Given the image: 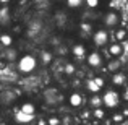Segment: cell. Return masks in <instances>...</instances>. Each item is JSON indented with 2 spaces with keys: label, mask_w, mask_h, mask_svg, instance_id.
I'll list each match as a JSON object with an SVG mask.
<instances>
[{
  "label": "cell",
  "mask_w": 128,
  "mask_h": 125,
  "mask_svg": "<svg viewBox=\"0 0 128 125\" xmlns=\"http://www.w3.org/2000/svg\"><path fill=\"white\" fill-rule=\"evenodd\" d=\"M72 55L75 57V59H78V60H84L86 59V54H88V49H86V46L84 44H81V42H78V44H73L72 46Z\"/></svg>",
  "instance_id": "obj_7"
},
{
  "label": "cell",
  "mask_w": 128,
  "mask_h": 125,
  "mask_svg": "<svg viewBox=\"0 0 128 125\" xmlns=\"http://www.w3.org/2000/svg\"><path fill=\"white\" fill-rule=\"evenodd\" d=\"M68 104L73 107V109H78V107H81L83 104H84V97H83L81 93L73 91V93L68 94Z\"/></svg>",
  "instance_id": "obj_8"
},
{
  "label": "cell",
  "mask_w": 128,
  "mask_h": 125,
  "mask_svg": "<svg viewBox=\"0 0 128 125\" xmlns=\"http://www.w3.org/2000/svg\"><path fill=\"white\" fill-rule=\"evenodd\" d=\"M107 49H109V54H110V57H120V55H122V52H123V47H122V44H120V42H115V41H114L112 44H110V46L107 47Z\"/></svg>",
  "instance_id": "obj_13"
},
{
  "label": "cell",
  "mask_w": 128,
  "mask_h": 125,
  "mask_svg": "<svg viewBox=\"0 0 128 125\" xmlns=\"http://www.w3.org/2000/svg\"><path fill=\"white\" fill-rule=\"evenodd\" d=\"M83 5H86L88 8H91V10H96V8H99L100 0H84V3H83Z\"/></svg>",
  "instance_id": "obj_20"
},
{
  "label": "cell",
  "mask_w": 128,
  "mask_h": 125,
  "mask_svg": "<svg viewBox=\"0 0 128 125\" xmlns=\"http://www.w3.org/2000/svg\"><path fill=\"white\" fill-rule=\"evenodd\" d=\"M86 62L89 67H92V68H97V67H102V55H100V52H97V50H94V52H89L86 54Z\"/></svg>",
  "instance_id": "obj_6"
},
{
  "label": "cell",
  "mask_w": 128,
  "mask_h": 125,
  "mask_svg": "<svg viewBox=\"0 0 128 125\" xmlns=\"http://www.w3.org/2000/svg\"><path fill=\"white\" fill-rule=\"evenodd\" d=\"M6 3H10V0H0V5H6Z\"/></svg>",
  "instance_id": "obj_29"
},
{
  "label": "cell",
  "mask_w": 128,
  "mask_h": 125,
  "mask_svg": "<svg viewBox=\"0 0 128 125\" xmlns=\"http://www.w3.org/2000/svg\"><path fill=\"white\" fill-rule=\"evenodd\" d=\"M120 23V15L118 12H114V10H110V12H107L106 15L102 16V25L106 26V28H117Z\"/></svg>",
  "instance_id": "obj_5"
},
{
  "label": "cell",
  "mask_w": 128,
  "mask_h": 125,
  "mask_svg": "<svg viewBox=\"0 0 128 125\" xmlns=\"http://www.w3.org/2000/svg\"><path fill=\"white\" fill-rule=\"evenodd\" d=\"M91 117L96 120H104L106 119V109H104L102 106L100 107H94L92 110H91Z\"/></svg>",
  "instance_id": "obj_16"
},
{
  "label": "cell",
  "mask_w": 128,
  "mask_h": 125,
  "mask_svg": "<svg viewBox=\"0 0 128 125\" xmlns=\"http://www.w3.org/2000/svg\"><path fill=\"white\" fill-rule=\"evenodd\" d=\"M120 97H122L123 101H126V102H128V86H123V91L120 93Z\"/></svg>",
  "instance_id": "obj_26"
},
{
  "label": "cell",
  "mask_w": 128,
  "mask_h": 125,
  "mask_svg": "<svg viewBox=\"0 0 128 125\" xmlns=\"http://www.w3.org/2000/svg\"><path fill=\"white\" fill-rule=\"evenodd\" d=\"M18 110H21V112H24V114H31V115H36V106L32 102H23L21 106H20V109Z\"/></svg>",
  "instance_id": "obj_15"
},
{
  "label": "cell",
  "mask_w": 128,
  "mask_h": 125,
  "mask_svg": "<svg viewBox=\"0 0 128 125\" xmlns=\"http://www.w3.org/2000/svg\"><path fill=\"white\" fill-rule=\"evenodd\" d=\"M0 125H5V123H0Z\"/></svg>",
  "instance_id": "obj_32"
},
{
  "label": "cell",
  "mask_w": 128,
  "mask_h": 125,
  "mask_svg": "<svg viewBox=\"0 0 128 125\" xmlns=\"http://www.w3.org/2000/svg\"><path fill=\"white\" fill-rule=\"evenodd\" d=\"M120 125H128V117H126V119H125V120H123V122H122V123H120Z\"/></svg>",
  "instance_id": "obj_30"
},
{
  "label": "cell",
  "mask_w": 128,
  "mask_h": 125,
  "mask_svg": "<svg viewBox=\"0 0 128 125\" xmlns=\"http://www.w3.org/2000/svg\"><path fill=\"white\" fill-rule=\"evenodd\" d=\"M84 88L89 91L91 94L94 93H100V91L106 88V80L102 76H96V78H89L84 81Z\"/></svg>",
  "instance_id": "obj_4"
},
{
  "label": "cell",
  "mask_w": 128,
  "mask_h": 125,
  "mask_svg": "<svg viewBox=\"0 0 128 125\" xmlns=\"http://www.w3.org/2000/svg\"><path fill=\"white\" fill-rule=\"evenodd\" d=\"M0 44H2L3 47H12L13 44V36L10 34V33H0Z\"/></svg>",
  "instance_id": "obj_14"
},
{
  "label": "cell",
  "mask_w": 128,
  "mask_h": 125,
  "mask_svg": "<svg viewBox=\"0 0 128 125\" xmlns=\"http://www.w3.org/2000/svg\"><path fill=\"white\" fill-rule=\"evenodd\" d=\"M65 2H66V7H68V8L78 10V8H81V5L84 3V0H65Z\"/></svg>",
  "instance_id": "obj_19"
},
{
  "label": "cell",
  "mask_w": 128,
  "mask_h": 125,
  "mask_svg": "<svg viewBox=\"0 0 128 125\" xmlns=\"http://www.w3.org/2000/svg\"><path fill=\"white\" fill-rule=\"evenodd\" d=\"M46 123L47 125H62V123H60V119H58V117H55V115L49 117V119L46 120Z\"/></svg>",
  "instance_id": "obj_25"
},
{
  "label": "cell",
  "mask_w": 128,
  "mask_h": 125,
  "mask_svg": "<svg viewBox=\"0 0 128 125\" xmlns=\"http://www.w3.org/2000/svg\"><path fill=\"white\" fill-rule=\"evenodd\" d=\"M123 120H125V117L122 115V112H114V114H112V123L120 125Z\"/></svg>",
  "instance_id": "obj_21"
},
{
  "label": "cell",
  "mask_w": 128,
  "mask_h": 125,
  "mask_svg": "<svg viewBox=\"0 0 128 125\" xmlns=\"http://www.w3.org/2000/svg\"><path fill=\"white\" fill-rule=\"evenodd\" d=\"M110 38H112V41L122 44V42H125V41H126V38H128V31H126L125 28H117V29H115V33H114Z\"/></svg>",
  "instance_id": "obj_11"
},
{
  "label": "cell",
  "mask_w": 128,
  "mask_h": 125,
  "mask_svg": "<svg viewBox=\"0 0 128 125\" xmlns=\"http://www.w3.org/2000/svg\"><path fill=\"white\" fill-rule=\"evenodd\" d=\"M10 21V8H6V5H3L0 8V23Z\"/></svg>",
  "instance_id": "obj_18"
},
{
  "label": "cell",
  "mask_w": 128,
  "mask_h": 125,
  "mask_svg": "<svg viewBox=\"0 0 128 125\" xmlns=\"http://www.w3.org/2000/svg\"><path fill=\"white\" fill-rule=\"evenodd\" d=\"M15 119H16V122H18V123L26 125V123L34 122V120H36V115H31V114H24V112H21V110H18V112H15Z\"/></svg>",
  "instance_id": "obj_10"
},
{
  "label": "cell",
  "mask_w": 128,
  "mask_h": 125,
  "mask_svg": "<svg viewBox=\"0 0 128 125\" xmlns=\"http://www.w3.org/2000/svg\"><path fill=\"white\" fill-rule=\"evenodd\" d=\"M100 99H102V107L104 109H117V107L120 106V102H122L120 93L117 89H114V88L104 91L102 96H100Z\"/></svg>",
  "instance_id": "obj_1"
},
{
  "label": "cell",
  "mask_w": 128,
  "mask_h": 125,
  "mask_svg": "<svg viewBox=\"0 0 128 125\" xmlns=\"http://www.w3.org/2000/svg\"><path fill=\"white\" fill-rule=\"evenodd\" d=\"M41 59H42V63H46V65H47V63H50V62H52V55H50V54L47 52V50H44V52H42Z\"/></svg>",
  "instance_id": "obj_24"
},
{
  "label": "cell",
  "mask_w": 128,
  "mask_h": 125,
  "mask_svg": "<svg viewBox=\"0 0 128 125\" xmlns=\"http://www.w3.org/2000/svg\"><path fill=\"white\" fill-rule=\"evenodd\" d=\"M120 68H122V62L118 60V57H112V60H109V63H107V67H106V70L110 72V73L118 72Z\"/></svg>",
  "instance_id": "obj_12"
},
{
  "label": "cell",
  "mask_w": 128,
  "mask_h": 125,
  "mask_svg": "<svg viewBox=\"0 0 128 125\" xmlns=\"http://www.w3.org/2000/svg\"><path fill=\"white\" fill-rule=\"evenodd\" d=\"M38 68V59L31 54H24L18 59V72L23 75H29Z\"/></svg>",
  "instance_id": "obj_2"
},
{
  "label": "cell",
  "mask_w": 128,
  "mask_h": 125,
  "mask_svg": "<svg viewBox=\"0 0 128 125\" xmlns=\"http://www.w3.org/2000/svg\"><path fill=\"white\" fill-rule=\"evenodd\" d=\"M88 102H89V106L92 107H100L102 106V99H100V94L99 93H94V94H91V97H89V101H88Z\"/></svg>",
  "instance_id": "obj_17"
},
{
  "label": "cell",
  "mask_w": 128,
  "mask_h": 125,
  "mask_svg": "<svg viewBox=\"0 0 128 125\" xmlns=\"http://www.w3.org/2000/svg\"><path fill=\"white\" fill-rule=\"evenodd\" d=\"M63 73H66V75H75V65H73V63H66V65L63 67Z\"/></svg>",
  "instance_id": "obj_23"
},
{
  "label": "cell",
  "mask_w": 128,
  "mask_h": 125,
  "mask_svg": "<svg viewBox=\"0 0 128 125\" xmlns=\"http://www.w3.org/2000/svg\"><path fill=\"white\" fill-rule=\"evenodd\" d=\"M81 119H91V110H83L81 112Z\"/></svg>",
  "instance_id": "obj_27"
},
{
  "label": "cell",
  "mask_w": 128,
  "mask_h": 125,
  "mask_svg": "<svg viewBox=\"0 0 128 125\" xmlns=\"http://www.w3.org/2000/svg\"><path fill=\"white\" fill-rule=\"evenodd\" d=\"M120 112H122V115L126 119V117H128V107H125V109H123V110H120Z\"/></svg>",
  "instance_id": "obj_28"
},
{
  "label": "cell",
  "mask_w": 128,
  "mask_h": 125,
  "mask_svg": "<svg viewBox=\"0 0 128 125\" xmlns=\"http://www.w3.org/2000/svg\"><path fill=\"white\" fill-rule=\"evenodd\" d=\"M92 44L96 47H106L107 44L110 41V34L107 33V29H96V31H92Z\"/></svg>",
  "instance_id": "obj_3"
},
{
  "label": "cell",
  "mask_w": 128,
  "mask_h": 125,
  "mask_svg": "<svg viewBox=\"0 0 128 125\" xmlns=\"http://www.w3.org/2000/svg\"><path fill=\"white\" fill-rule=\"evenodd\" d=\"M80 28H81L83 33H88V34H92V25L88 21H81V25H80Z\"/></svg>",
  "instance_id": "obj_22"
},
{
  "label": "cell",
  "mask_w": 128,
  "mask_h": 125,
  "mask_svg": "<svg viewBox=\"0 0 128 125\" xmlns=\"http://www.w3.org/2000/svg\"><path fill=\"white\" fill-rule=\"evenodd\" d=\"M125 73L128 75V62H126V67H125Z\"/></svg>",
  "instance_id": "obj_31"
},
{
  "label": "cell",
  "mask_w": 128,
  "mask_h": 125,
  "mask_svg": "<svg viewBox=\"0 0 128 125\" xmlns=\"http://www.w3.org/2000/svg\"><path fill=\"white\" fill-rule=\"evenodd\" d=\"M110 83H112L115 88L125 86V84H126V73L120 72V70L115 72V73H112V76H110Z\"/></svg>",
  "instance_id": "obj_9"
}]
</instances>
